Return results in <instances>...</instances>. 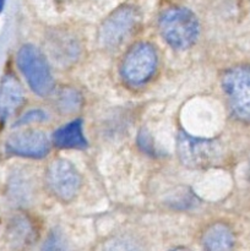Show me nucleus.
<instances>
[{
    "mask_svg": "<svg viewBox=\"0 0 250 251\" xmlns=\"http://www.w3.org/2000/svg\"><path fill=\"white\" fill-rule=\"evenodd\" d=\"M137 12L130 6L115 10L100 29V43L105 48L118 47L127 38L137 22Z\"/></svg>",
    "mask_w": 250,
    "mask_h": 251,
    "instance_id": "0eeeda50",
    "label": "nucleus"
},
{
    "mask_svg": "<svg viewBox=\"0 0 250 251\" xmlns=\"http://www.w3.org/2000/svg\"><path fill=\"white\" fill-rule=\"evenodd\" d=\"M157 55L150 44L141 43L127 53L123 63L122 73L125 81L130 85H141L146 82L156 70Z\"/></svg>",
    "mask_w": 250,
    "mask_h": 251,
    "instance_id": "39448f33",
    "label": "nucleus"
},
{
    "mask_svg": "<svg viewBox=\"0 0 250 251\" xmlns=\"http://www.w3.org/2000/svg\"><path fill=\"white\" fill-rule=\"evenodd\" d=\"M4 2H5V0H0V12H1L2 7H4Z\"/></svg>",
    "mask_w": 250,
    "mask_h": 251,
    "instance_id": "2eb2a0df",
    "label": "nucleus"
},
{
    "mask_svg": "<svg viewBox=\"0 0 250 251\" xmlns=\"http://www.w3.org/2000/svg\"><path fill=\"white\" fill-rule=\"evenodd\" d=\"M25 93L19 81L6 75L0 86V119L6 120L24 104Z\"/></svg>",
    "mask_w": 250,
    "mask_h": 251,
    "instance_id": "1a4fd4ad",
    "label": "nucleus"
},
{
    "mask_svg": "<svg viewBox=\"0 0 250 251\" xmlns=\"http://www.w3.org/2000/svg\"><path fill=\"white\" fill-rule=\"evenodd\" d=\"M55 105L64 114L74 113L82 105V97L73 88H63L56 96Z\"/></svg>",
    "mask_w": 250,
    "mask_h": 251,
    "instance_id": "f8f14e48",
    "label": "nucleus"
},
{
    "mask_svg": "<svg viewBox=\"0 0 250 251\" xmlns=\"http://www.w3.org/2000/svg\"><path fill=\"white\" fill-rule=\"evenodd\" d=\"M11 233L14 235V238L16 240H19L20 243H27L31 239V235L33 233L32 230L31 225L28 223V221L22 220V218H17L14 222L11 228Z\"/></svg>",
    "mask_w": 250,
    "mask_h": 251,
    "instance_id": "ddd939ff",
    "label": "nucleus"
},
{
    "mask_svg": "<svg viewBox=\"0 0 250 251\" xmlns=\"http://www.w3.org/2000/svg\"><path fill=\"white\" fill-rule=\"evenodd\" d=\"M47 181L51 193L61 201L73 200L81 186L77 169L66 159H58L49 166Z\"/></svg>",
    "mask_w": 250,
    "mask_h": 251,
    "instance_id": "423d86ee",
    "label": "nucleus"
},
{
    "mask_svg": "<svg viewBox=\"0 0 250 251\" xmlns=\"http://www.w3.org/2000/svg\"><path fill=\"white\" fill-rule=\"evenodd\" d=\"M228 104L238 120L250 124V66L229 69L222 80Z\"/></svg>",
    "mask_w": 250,
    "mask_h": 251,
    "instance_id": "f03ea898",
    "label": "nucleus"
},
{
    "mask_svg": "<svg viewBox=\"0 0 250 251\" xmlns=\"http://www.w3.org/2000/svg\"><path fill=\"white\" fill-rule=\"evenodd\" d=\"M178 154L181 163L190 168H206L220 159L221 150L215 141L181 132L178 136Z\"/></svg>",
    "mask_w": 250,
    "mask_h": 251,
    "instance_id": "20e7f679",
    "label": "nucleus"
},
{
    "mask_svg": "<svg viewBox=\"0 0 250 251\" xmlns=\"http://www.w3.org/2000/svg\"><path fill=\"white\" fill-rule=\"evenodd\" d=\"M46 119V115L41 110H31V112L26 113L24 117L20 118L19 122L16 123V125H25L29 124L32 122H42V120Z\"/></svg>",
    "mask_w": 250,
    "mask_h": 251,
    "instance_id": "4468645a",
    "label": "nucleus"
},
{
    "mask_svg": "<svg viewBox=\"0 0 250 251\" xmlns=\"http://www.w3.org/2000/svg\"><path fill=\"white\" fill-rule=\"evenodd\" d=\"M17 65L29 87L38 96H47L54 87V80L43 54L33 46H24L17 53Z\"/></svg>",
    "mask_w": 250,
    "mask_h": 251,
    "instance_id": "7ed1b4c3",
    "label": "nucleus"
},
{
    "mask_svg": "<svg viewBox=\"0 0 250 251\" xmlns=\"http://www.w3.org/2000/svg\"><path fill=\"white\" fill-rule=\"evenodd\" d=\"M202 244L207 250H229L234 244V235L228 226L216 223L205 232Z\"/></svg>",
    "mask_w": 250,
    "mask_h": 251,
    "instance_id": "9b49d317",
    "label": "nucleus"
},
{
    "mask_svg": "<svg viewBox=\"0 0 250 251\" xmlns=\"http://www.w3.org/2000/svg\"><path fill=\"white\" fill-rule=\"evenodd\" d=\"M159 29L163 38L176 49L189 48L199 36V22L195 15L184 7H173L162 14Z\"/></svg>",
    "mask_w": 250,
    "mask_h": 251,
    "instance_id": "f257e3e1",
    "label": "nucleus"
},
{
    "mask_svg": "<svg viewBox=\"0 0 250 251\" xmlns=\"http://www.w3.org/2000/svg\"><path fill=\"white\" fill-rule=\"evenodd\" d=\"M54 144L60 149H83L87 145L82 132L81 120H75L70 124L56 130L53 135Z\"/></svg>",
    "mask_w": 250,
    "mask_h": 251,
    "instance_id": "9d476101",
    "label": "nucleus"
},
{
    "mask_svg": "<svg viewBox=\"0 0 250 251\" xmlns=\"http://www.w3.org/2000/svg\"><path fill=\"white\" fill-rule=\"evenodd\" d=\"M6 151L29 158H42L48 152V140L46 135L37 130L11 135L6 141Z\"/></svg>",
    "mask_w": 250,
    "mask_h": 251,
    "instance_id": "6e6552de",
    "label": "nucleus"
}]
</instances>
